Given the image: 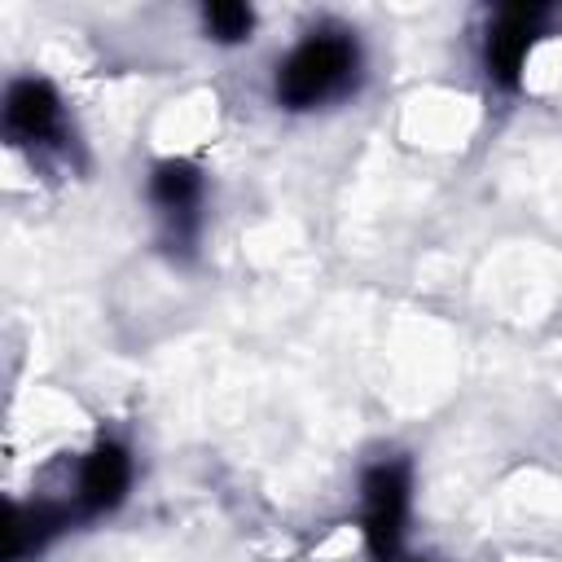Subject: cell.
Returning <instances> with one entry per match:
<instances>
[{
  "instance_id": "obj_1",
  "label": "cell",
  "mask_w": 562,
  "mask_h": 562,
  "mask_svg": "<svg viewBox=\"0 0 562 562\" xmlns=\"http://www.w3.org/2000/svg\"><path fill=\"white\" fill-rule=\"evenodd\" d=\"M356 70H360V53L347 31H312L277 66V101L290 110L325 105L351 88Z\"/></svg>"
},
{
  "instance_id": "obj_2",
  "label": "cell",
  "mask_w": 562,
  "mask_h": 562,
  "mask_svg": "<svg viewBox=\"0 0 562 562\" xmlns=\"http://www.w3.org/2000/svg\"><path fill=\"white\" fill-rule=\"evenodd\" d=\"M408 522V465L378 461L364 474V540L378 562H395Z\"/></svg>"
},
{
  "instance_id": "obj_3",
  "label": "cell",
  "mask_w": 562,
  "mask_h": 562,
  "mask_svg": "<svg viewBox=\"0 0 562 562\" xmlns=\"http://www.w3.org/2000/svg\"><path fill=\"white\" fill-rule=\"evenodd\" d=\"M66 132L61 101L44 79H13L4 92V136L22 149H44L57 145Z\"/></svg>"
},
{
  "instance_id": "obj_4",
  "label": "cell",
  "mask_w": 562,
  "mask_h": 562,
  "mask_svg": "<svg viewBox=\"0 0 562 562\" xmlns=\"http://www.w3.org/2000/svg\"><path fill=\"white\" fill-rule=\"evenodd\" d=\"M544 26V9H527V4H514V9H501L487 26V40H483V61H487V75L501 79V83H514L536 35Z\"/></svg>"
},
{
  "instance_id": "obj_5",
  "label": "cell",
  "mask_w": 562,
  "mask_h": 562,
  "mask_svg": "<svg viewBox=\"0 0 562 562\" xmlns=\"http://www.w3.org/2000/svg\"><path fill=\"white\" fill-rule=\"evenodd\" d=\"M132 483V457L127 448H119L114 439H101L83 465H79V483H75V505L83 514H105L127 496Z\"/></svg>"
},
{
  "instance_id": "obj_6",
  "label": "cell",
  "mask_w": 562,
  "mask_h": 562,
  "mask_svg": "<svg viewBox=\"0 0 562 562\" xmlns=\"http://www.w3.org/2000/svg\"><path fill=\"white\" fill-rule=\"evenodd\" d=\"M149 198L167 215V224L176 233H189L198 224V206H202V176H198V167L184 162V158L158 162L154 176H149Z\"/></svg>"
},
{
  "instance_id": "obj_7",
  "label": "cell",
  "mask_w": 562,
  "mask_h": 562,
  "mask_svg": "<svg viewBox=\"0 0 562 562\" xmlns=\"http://www.w3.org/2000/svg\"><path fill=\"white\" fill-rule=\"evenodd\" d=\"M202 22H206V35L220 40V44H241L255 31V13L246 4H228V0L206 4L202 9Z\"/></svg>"
}]
</instances>
